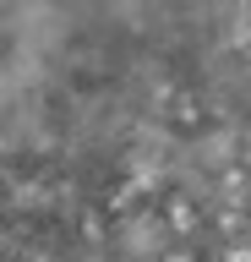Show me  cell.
<instances>
[{"label": "cell", "instance_id": "cell-1", "mask_svg": "<svg viewBox=\"0 0 251 262\" xmlns=\"http://www.w3.org/2000/svg\"><path fill=\"white\" fill-rule=\"evenodd\" d=\"M153 224L164 229L169 241L197 246L202 235H213V208H202V202L186 191V186H169V191L153 196Z\"/></svg>", "mask_w": 251, "mask_h": 262}, {"label": "cell", "instance_id": "cell-2", "mask_svg": "<svg viewBox=\"0 0 251 262\" xmlns=\"http://www.w3.org/2000/svg\"><path fill=\"white\" fill-rule=\"evenodd\" d=\"M218 262H251V229L235 241H218Z\"/></svg>", "mask_w": 251, "mask_h": 262}]
</instances>
